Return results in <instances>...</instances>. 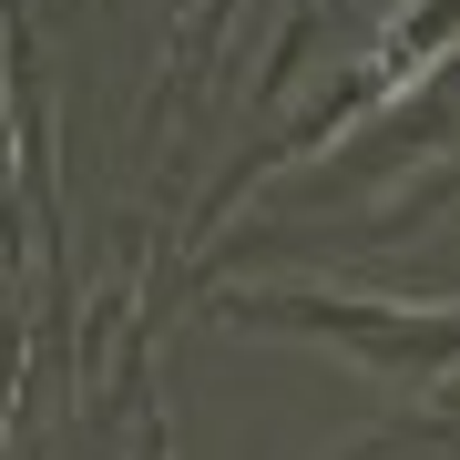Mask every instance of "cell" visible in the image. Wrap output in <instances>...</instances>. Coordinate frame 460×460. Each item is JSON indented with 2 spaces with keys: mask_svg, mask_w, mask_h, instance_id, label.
I'll return each instance as SVG.
<instances>
[{
  "mask_svg": "<svg viewBox=\"0 0 460 460\" xmlns=\"http://www.w3.org/2000/svg\"><path fill=\"white\" fill-rule=\"evenodd\" d=\"M235 328H287V338H338L368 368H450L460 317L440 307H378V296H235Z\"/></svg>",
  "mask_w": 460,
  "mask_h": 460,
  "instance_id": "cell-1",
  "label": "cell"
}]
</instances>
